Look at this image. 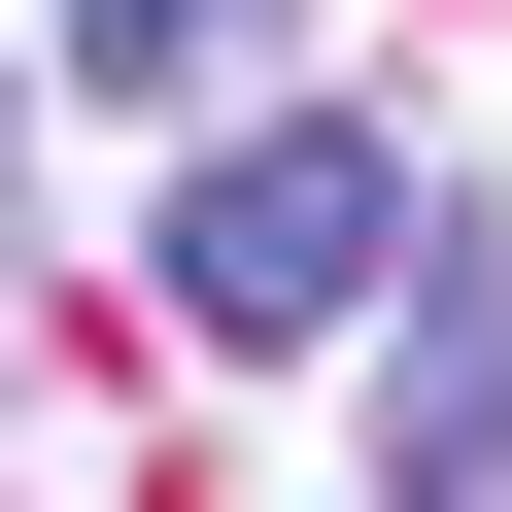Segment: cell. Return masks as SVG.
Returning a JSON list of instances; mask_svg holds the SVG:
<instances>
[{"label":"cell","instance_id":"cell-1","mask_svg":"<svg viewBox=\"0 0 512 512\" xmlns=\"http://www.w3.org/2000/svg\"><path fill=\"white\" fill-rule=\"evenodd\" d=\"M444 239V171L376 137V103H205V171H171V342H376V274Z\"/></svg>","mask_w":512,"mask_h":512},{"label":"cell","instance_id":"cell-2","mask_svg":"<svg viewBox=\"0 0 512 512\" xmlns=\"http://www.w3.org/2000/svg\"><path fill=\"white\" fill-rule=\"evenodd\" d=\"M376 512H512V239L478 205L376 274Z\"/></svg>","mask_w":512,"mask_h":512},{"label":"cell","instance_id":"cell-3","mask_svg":"<svg viewBox=\"0 0 512 512\" xmlns=\"http://www.w3.org/2000/svg\"><path fill=\"white\" fill-rule=\"evenodd\" d=\"M69 103H137V137L274 103V0H69Z\"/></svg>","mask_w":512,"mask_h":512},{"label":"cell","instance_id":"cell-4","mask_svg":"<svg viewBox=\"0 0 512 512\" xmlns=\"http://www.w3.org/2000/svg\"><path fill=\"white\" fill-rule=\"evenodd\" d=\"M0 171H35V69H0Z\"/></svg>","mask_w":512,"mask_h":512}]
</instances>
